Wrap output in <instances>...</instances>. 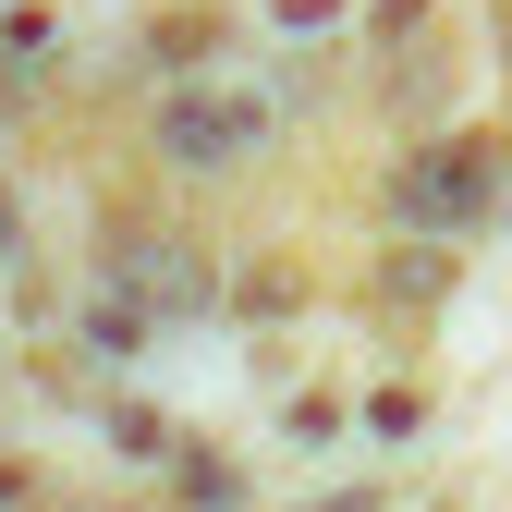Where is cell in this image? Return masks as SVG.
<instances>
[{
    "label": "cell",
    "instance_id": "obj_1",
    "mask_svg": "<svg viewBox=\"0 0 512 512\" xmlns=\"http://www.w3.org/2000/svg\"><path fill=\"white\" fill-rule=\"evenodd\" d=\"M488 196H500V135H427L391 171V220H415V232H476Z\"/></svg>",
    "mask_w": 512,
    "mask_h": 512
},
{
    "label": "cell",
    "instance_id": "obj_2",
    "mask_svg": "<svg viewBox=\"0 0 512 512\" xmlns=\"http://www.w3.org/2000/svg\"><path fill=\"white\" fill-rule=\"evenodd\" d=\"M269 147V98H244V86H171L159 98V159L171 171H232Z\"/></svg>",
    "mask_w": 512,
    "mask_h": 512
},
{
    "label": "cell",
    "instance_id": "obj_3",
    "mask_svg": "<svg viewBox=\"0 0 512 512\" xmlns=\"http://www.w3.org/2000/svg\"><path fill=\"white\" fill-rule=\"evenodd\" d=\"M110 293L135 305V317H196L220 281H208V256L183 244V232H147V220H122V232H110Z\"/></svg>",
    "mask_w": 512,
    "mask_h": 512
},
{
    "label": "cell",
    "instance_id": "obj_4",
    "mask_svg": "<svg viewBox=\"0 0 512 512\" xmlns=\"http://www.w3.org/2000/svg\"><path fill=\"white\" fill-rule=\"evenodd\" d=\"M439 269H452V256H427V244H415V256H403V269L378 281V293H391V305H427V293H439Z\"/></svg>",
    "mask_w": 512,
    "mask_h": 512
},
{
    "label": "cell",
    "instance_id": "obj_5",
    "mask_svg": "<svg viewBox=\"0 0 512 512\" xmlns=\"http://www.w3.org/2000/svg\"><path fill=\"white\" fill-rule=\"evenodd\" d=\"M13 256H25V220H13V196H0V281H13Z\"/></svg>",
    "mask_w": 512,
    "mask_h": 512
}]
</instances>
